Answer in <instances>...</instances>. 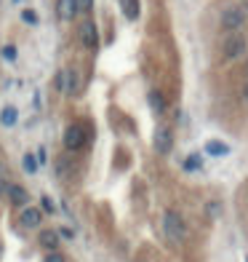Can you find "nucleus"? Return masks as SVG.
<instances>
[{
    "label": "nucleus",
    "mask_w": 248,
    "mask_h": 262,
    "mask_svg": "<svg viewBox=\"0 0 248 262\" xmlns=\"http://www.w3.org/2000/svg\"><path fill=\"white\" fill-rule=\"evenodd\" d=\"M163 230H165V235H168L171 241H184L187 238V225L182 220V214L173 211V209H168L163 214Z\"/></svg>",
    "instance_id": "1"
},
{
    "label": "nucleus",
    "mask_w": 248,
    "mask_h": 262,
    "mask_svg": "<svg viewBox=\"0 0 248 262\" xmlns=\"http://www.w3.org/2000/svg\"><path fill=\"white\" fill-rule=\"evenodd\" d=\"M86 142H88V134H86V128H83V123H69L67 131H64V147L69 152H78L86 147Z\"/></svg>",
    "instance_id": "2"
},
{
    "label": "nucleus",
    "mask_w": 248,
    "mask_h": 262,
    "mask_svg": "<svg viewBox=\"0 0 248 262\" xmlns=\"http://www.w3.org/2000/svg\"><path fill=\"white\" fill-rule=\"evenodd\" d=\"M78 40L83 43V49L88 51H96L99 49V30H96V21L93 19H86L78 30Z\"/></svg>",
    "instance_id": "3"
},
{
    "label": "nucleus",
    "mask_w": 248,
    "mask_h": 262,
    "mask_svg": "<svg viewBox=\"0 0 248 262\" xmlns=\"http://www.w3.org/2000/svg\"><path fill=\"white\" fill-rule=\"evenodd\" d=\"M245 49H248V43H245L243 35H238V32H232L230 38L224 40V46H221V51H224L227 59H240L245 54Z\"/></svg>",
    "instance_id": "4"
},
{
    "label": "nucleus",
    "mask_w": 248,
    "mask_h": 262,
    "mask_svg": "<svg viewBox=\"0 0 248 262\" xmlns=\"http://www.w3.org/2000/svg\"><path fill=\"white\" fill-rule=\"evenodd\" d=\"M152 142H155V150L160 152V156H165V152H171V147H173V131L168 126H158Z\"/></svg>",
    "instance_id": "5"
},
{
    "label": "nucleus",
    "mask_w": 248,
    "mask_h": 262,
    "mask_svg": "<svg viewBox=\"0 0 248 262\" xmlns=\"http://www.w3.org/2000/svg\"><path fill=\"white\" fill-rule=\"evenodd\" d=\"M78 14H80L78 0H56V16L62 21H72Z\"/></svg>",
    "instance_id": "6"
},
{
    "label": "nucleus",
    "mask_w": 248,
    "mask_h": 262,
    "mask_svg": "<svg viewBox=\"0 0 248 262\" xmlns=\"http://www.w3.org/2000/svg\"><path fill=\"white\" fill-rule=\"evenodd\" d=\"M19 222H21V228H38V225L43 222V211L35 209V206H21Z\"/></svg>",
    "instance_id": "7"
},
{
    "label": "nucleus",
    "mask_w": 248,
    "mask_h": 262,
    "mask_svg": "<svg viewBox=\"0 0 248 262\" xmlns=\"http://www.w3.org/2000/svg\"><path fill=\"white\" fill-rule=\"evenodd\" d=\"M6 198H8V204H14V206H27V201H30V193L21 185H6Z\"/></svg>",
    "instance_id": "8"
},
{
    "label": "nucleus",
    "mask_w": 248,
    "mask_h": 262,
    "mask_svg": "<svg viewBox=\"0 0 248 262\" xmlns=\"http://www.w3.org/2000/svg\"><path fill=\"white\" fill-rule=\"evenodd\" d=\"M243 21H245V16H243L240 8H227L221 14V27L224 30H238V27H243Z\"/></svg>",
    "instance_id": "9"
},
{
    "label": "nucleus",
    "mask_w": 248,
    "mask_h": 262,
    "mask_svg": "<svg viewBox=\"0 0 248 262\" xmlns=\"http://www.w3.org/2000/svg\"><path fill=\"white\" fill-rule=\"evenodd\" d=\"M38 244H40L43 249H48V252H56V246H59V233H56V230H40Z\"/></svg>",
    "instance_id": "10"
},
{
    "label": "nucleus",
    "mask_w": 248,
    "mask_h": 262,
    "mask_svg": "<svg viewBox=\"0 0 248 262\" xmlns=\"http://www.w3.org/2000/svg\"><path fill=\"white\" fill-rule=\"evenodd\" d=\"M16 121H19V110L14 104H8V107H3V113H0V123H3L6 128H11V126H16Z\"/></svg>",
    "instance_id": "11"
},
{
    "label": "nucleus",
    "mask_w": 248,
    "mask_h": 262,
    "mask_svg": "<svg viewBox=\"0 0 248 262\" xmlns=\"http://www.w3.org/2000/svg\"><path fill=\"white\" fill-rule=\"evenodd\" d=\"M147 99H150V107H152V110H155L158 115H160V113H165V97H163V94H160L158 89H152V91L147 94Z\"/></svg>",
    "instance_id": "12"
},
{
    "label": "nucleus",
    "mask_w": 248,
    "mask_h": 262,
    "mask_svg": "<svg viewBox=\"0 0 248 262\" xmlns=\"http://www.w3.org/2000/svg\"><path fill=\"white\" fill-rule=\"evenodd\" d=\"M120 8H123V14L126 19H139V0H120Z\"/></svg>",
    "instance_id": "13"
},
{
    "label": "nucleus",
    "mask_w": 248,
    "mask_h": 262,
    "mask_svg": "<svg viewBox=\"0 0 248 262\" xmlns=\"http://www.w3.org/2000/svg\"><path fill=\"white\" fill-rule=\"evenodd\" d=\"M21 166H24V171H27V174H35V171H38V166H40V161H38V156H32V152H24V158H21Z\"/></svg>",
    "instance_id": "14"
},
{
    "label": "nucleus",
    "mask_w": 248,
    "mask_h": 262,
    "mask_svg": "<svg viewBox=\"0 0 248 262\" xmlns=\"http://www.w3.org/2000/svg\"><path fill=\"white\" fill-rule=\"evenodd\" d=\"M64 75H67V89H64V91L75 94V91L80 89V78H78V73H75V70H64Z\"/></svg>",
    "instance_id": "15"
},
{
    "label": "nucleus",
    "mask_w": 248,
    "mask_h": 262,
    "mask_svg": "<svg viewBox=\"0 0 248 262\" xmlns=\"http://www.w3.org/2000/svg\"><path fill=\"white\" fill-rule=\"evenodd\" d=\"M206 150L211 152V156H227V145H224V142H216V139L206 142Z\"/></svg>",
    "instance_id": "16"
},
{
    "label": "nucleus",
    "mask_w": 248,
    "mask_h": 262,
    "mask_svg": "<svg viewBox=\"0 0 248 262\" xmlns=\"http://www.w3.org/2000/svg\"><path fill=\"white\" fill-rule=\"evenodd\" d=\"M21 21H24V25H30V27H35V25H38V11H32V8H24V11H21Z\"/></svg>",
    "instance_id": "17"
},
{
    "label": "nucleus",
    "mask_w": 248,
    "mask_h": 262,
    "mask_svg": "<svg viewBox=\"0 0 248 262\" xmlns=\"http://www.w3.org/2000/svg\"><path fill=\"white\" fill-rule=\"evenodd\" d=\"M54 89H56V91H64V89H67V75H64V70H62V73H56V78H54Z\"/></svg>",
    "instance_id": "18"
},
{
    "label": "nucleus",
    "mask_w": 248,
    "mask_h": 262,
    "mask_svg": "<svg viewBox=\"0 0 248 262\" xmlns=\"http://www.w3.org/2000/svg\"><path fill=\"white\" fill-rule=\"evenodd\" d=\"M184 169L187 171H197L200 169V156H190V158H187L184 161Z\"/></svg>",
    "instance_id": "19"
},
{
    "label": "nucleus",
    "mask_w": 248,
    "mask_h": 262,
    "mask_svg": "<svg viewBox=\"0 0 248 262\" xmlns=\"http://www.w3.org/2000/svg\"><path fill=\"white\" fill-rule=\"evenodd\" d=\"M3 56H6V62H16V46H3Z\"/></svg>",
    "instance_id": "20"
},
{
    "label": "nucleus",
    "mask_w": 248,
    "mask_h": 262,
    "mask_svg": "<svg viewBox=\"0 0 248 262\" xmlns=\"http://www.w3.org/2000/svg\"><path fill=\"white\" fill-rule=\"evenodd\" d=\"M43 262H67V257L56 249V252H48V254H45V259H43Z\"/></svg>",
    "instance_id": "21"
},
{
    "label": "nucleus",
    "mask_w": 248,
    "mask_h": 262,
    "mask_svg": "<svg viewBox=\"0 0 248 262\" xmlns=\"http://www.w3.org/2000/svg\"><path fill=\"white\" fill-rule=\"evenodd\" d=\"M40 206H43V211H45V214H54V211H56L54 201H51L48 195H43V198H40Z\"/></svg>",
    "instance_id": "22"
},
{
    "label": "nucleus",
    "mask_w": 248,
    "mask_h": 262,
    "mask_svg": "<svg viewBox=\"0 0 248 262\" xmlns=\"http://www.w3.org/2000/svg\"><path fill=\"white\" fill-rule=\"evenodd\" d=\"M78 8H80V14H88L93 8V0H78Z\"/></svg>",
    "instance_id": "23"
},
{
    "label": "nucleus",
    "mask_w": 248,
    "mask_h": 262,
    "mask_svg": "<svg viewBox=\"0 0 248 262\" xmlns=\"http://www.w3.org/2000/svg\"><path fill=\"white\" fill-rule=\"evenodd\" d=\"M56 233H59V238H72V235H75L69 228H62V230H56Z\"/></svg>",
    "instance_id": "24"
},
{
    "label": "nucleus",
    "mask_w": 248,
    "mask_h": 262,
    "mask_svg": "<svg viewBox=\"0 0 248 262\" xmlns=\"http://www.w3.org/2000/svg\"><path fill=\"white\" fill-rule=\"evenodd\" d=\"M206 211H208V214H214V217H216V214H219V204H208V206H206Z\"/></svg>",
    "instance_id": "25"
},
{
    "label": "nucleus",
    "mask_w": 248,
    "mask_h": 262,
    "mask_svg": "<svg viewBox=\"0 0 248 262\" xmlns=\"http://www.w3.org/2000/svg\"><path fill=\"white\" fill-rule=\"evenodd\" d=\"M243 99L248 102V83H245V89H243Z\"/></svg>",
    "instance_id": "26"
},
{
    "label": "nucleus",
    "mask_w": 248,
    "mask_h": 262,
    "mask_svg": "<svg viewBox=\"0 0 248 262\" xmlns=\"http://www.w3.org/2000/svg\"><path fill=\"white\" fill-rule=\"evenodd\" d=\"M245 70H248V62H245Z\"/></svg>",
    "instance_id": "27"
},
{
    "label": "nucleus",
    "mask_w": 248,
    "mask_h": 262,
    "mask_svg": "<svg viewBox=\"0 0 248 262\" xmlns=\"http://www.w3.org/2000/svg\"><path fill=\"white\" fill-rule=\"evenodd\" d=\"M245 262H248V259H245Z\"/></svg>",
    "instance_id": "28"
}]
</instances>
